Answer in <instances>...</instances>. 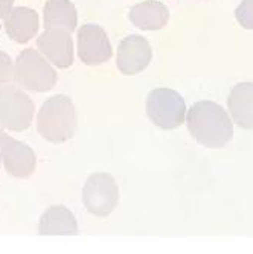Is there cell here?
Instances as JSON below:
<instances>
[{"label":"cell","instance_id":"30bf717a","mask_svg":"<svg viewBox=\"0 0 253 254\" xmlns=\"http://www.w3.org/2000/svg\"><path fill=\"white\" fill-rule=\"evenodd\" d=\"M38 232L40 235H77L78 225L66 207L55 205L43 215Z\"/></svg>","mask_w":253,"mask_h":254},{"label":"cell","instance_id":"52a82bcc","mask_svg":"<svg viewBox=\"0 0 253 254\" xmlns=\"http://www.w3.org/2000/svg\"><path fill=\"white\" fill-rule=\"evenodd\" d=\"M113 190H116V186L108 175L90 177L84 188L85 209L95 216H107L113 204L116 205V202H113Z\"/></svg>","mask_w":253,"mask_h":254},{"label":"cell","instance_id":"7a4b0ae2","mask_svg":"<svg viewBox=\"0 0 253 254\" xmlns=\"http://www.w3.org/2000/svg\"><path fill=\"white\" fill-rule=\"evenodd\" d=\"M37 129L46 140L61 143L75 134L77 113L72 101L66 96H55L46 101L37 119Z\"/></svg>","mask_w":253,"mask_h":254},{"label":"cell","instance_id":"9c48e42d","mask_svg":"<svg viewBox=\"0 0 253 254\" xmlns=\"http://www.w3.org/2000/svg\"><path fill=\"white\" fill-rule=\"evenodd\" d=\"M227 105L237 125L244 129H253V84L243 82L237 85L231 91Z\"/></svg>","mask_w":253,"mask_h":254},{"label":"cell","instance_id":"6da1fadb","mask_svg":"<svg viewBox=\"0 0 253 254\" xmlns=\"http://www.w3.org/2000/svg\"><path fill=\"white\" fill-rule=\"evenodd\" d=\"M188 127L195 140L209 148H221L232 138L234 127L224 108L215 102L203 101L188 113Z\"/></svg>","mask_w":253,"mask_h":254},{"label":"cell","instance_id":"8992f818","mask_svg":"<svg viewBox=\"0 0 253 254\" xmlns=\"http://www.w3.org/2000/svg\"><path fill=\"white\" fill-rule=\"evenodd\" d=\"M0 154L5 163L6 171L17 178H26L35 169L34 151L23 145L5 132L0 131Z\"/></svg>","mask_w":253,"mask_h":254},{"label":"cell","instance_id":"5bb4252c","mask_svg":"<svg viewBox=\"0 0 253 254\" xmlns=\"http://www.w3.org/2000/svg\"><path fill=\"white\" fill-rule=\"evenodd\" d=\"M11 3H12V0H0V17H3L9 11Z\"/></svg>","mask_w":253,"mask_h":254},{"label":"cell","instance_id":"7c38bea8","mask_svg":"<svg viewBox=\"0 0 253 254\" xmlns=\"http://www.w3.org/2000/svg\"><path fill=\"white\" fill-rule=\"evenodd\" d=\"M75 25V14L67 0H49L46 6V26H61L72 29Z\"/></svg>","mask_w":253,"mask_h":254},{"label":"cell","instance_id":"277c9868","mask_svg":"<svg viewBox=\"0 0 253 254\" xmlns=\"http://www.w3.org/2000/svg\"><path fill=\"white\" fill-rule=\"evenodd\" d=\"M15 81L26 90L48 91L57 84V73L35 51H25L15 63Z\"/></svg>","mask_w":253,"mask_h":254},{"label":"cell","instance_id":"3957f363","mask_svg":"<svg viewBox=\"0 0 253 254\" xmlns=\"http://www.w3.org/2000/svg\"><path fill=\"white\" fill-rule=\"evenodd\" d=\"M34 118V102L11 85L0 87V128L25 131Z\"/></svg>","mask_w":253,"mask_h":254},{"label":"cell","instance_id":"8fae6325","mask_svg":"<svg viewBox=\"0 0 253 254\" xmlns=\"http://www.w3.org/2000/svg\"><path fill=\"white\" fill-rule=\"evenodd\" d=\"M37 15L26 8L15 9L6 20V31L9 37L18 43H26L37 32Z\"/></svg>","mask_w":253,"mask_h":254},{"label":"cell","instance_id":"4fadbf2b","mask_svg":"<svg viewBox=\"0 0 253 254\" xmlns=\"http://www.w3.org/2000/svg\"><path fill=\"white\" fill-rule=\"evenodd\" d=\"M15 81V68L12 67L11 58L0 52V87L11 85Z\"/></svg>","mask_w":253,"mask_h":254},{"label":"cell","instance_id":"5b68a950","mask_svg":"<svg viewBox=\"0 0 253 254\" xmlns=\"http://www.w3.org/2000/svg\"><path fill=\"white\" fill-rule=\"evenodd\" d=\"M150 119L164 129H172L186 118V105L181 96L169 88L156 90L148 98Z\"/></svg>","mask_w":253,"mask_h":254},{"label":"cell","instance_id":"ba28073f","mask_svg":"<svg viewBox=\"0 0 253 254\" xmlns=\"http://www.w3.org/2000/svg\"><path fill=\"white\" fill-rule=\"evenodd\" d=\"M38 49L41 54L48 58L51 63H54L57 67H69L74 61L72 54V41L64 32L60 31H48L44 32L38 41Z\"/></svg>","mask_w":253,"mask_h":254},{"label":"cell","instance_id":"9a60e30c","mask_svg":"<svg viewBox=\"0 0 253 254\" xmlns=\"http://www.w3.org/2000/svg\"><path fill=\"white\" fill-rule=\"evenodd\" d=\"M0 158H2V154H0Z\"/></svg>","mask_w":253,"mask_h":254}]
</instances>
